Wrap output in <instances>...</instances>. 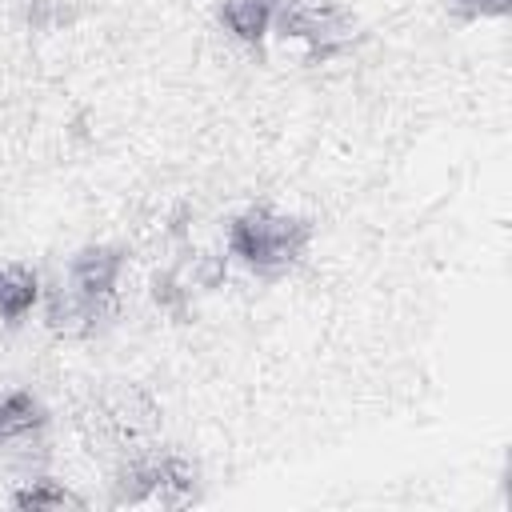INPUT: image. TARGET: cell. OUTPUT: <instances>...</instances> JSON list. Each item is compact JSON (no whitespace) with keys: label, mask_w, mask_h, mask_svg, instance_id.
Instances as JSON below:
<instances>
[{"label":"cell","mask_w":512,"mask_h":512,"mask_svg":"<svg viewBox=\"0 0 512 512\" xmlns=\"http://www.w3.org/2000/svg\"><path fill=\"white\" fill-rule=\"evenodd\" d=\"M40 304V276L20 264H0V320L20 324Z\"/></svg>","instance_id":"8"},{"label":"cell","mask_w":512,"mask_h":512,"mask_svg":"<svg viewBox=\"0 0 512 512\" xmlns=\"http://www.w3.org/2000/svg\"><path fill=\"white\" fill-rule=\"evenodd\" d=\"M16 508H32V512H60V508H84V496H76L68 484L52 480V476H32L28 484H20L12 492Z\"/></svg>","instance_id":"9"},{"label":"cell","mask_w":512,"mask_h":512,"mask_svg":"<svg viewBox=\"0 0 512 512\" xmlns=\"http://www.w3.org/2000/svg\"><path fill=\"white\" fill-rule=\"evenodd\" d=\"M228 256L256 276H280L296 268L312 244V220L296 212H280L268 204H252L228 220Z\"/></svg>","instance_id":"1"},{"label":"cell","mask_w":512,"mask_h":512,"mask_svg":"<svg viewBox=\"0 0 512 512\" xmlns=\"http://www.w3.org/2000/svg\"><path fill=\"white\" fill-rule=\"evenodd\" d=\"M200 472L180 452H136L116 468L112 504H188L196 496Z\"/></svg>","instance_id":"2"},{"label":"cell","mask_w":512,"mask_h":512,"mask_svg":"<svg viewBox=\"0 0 512 512\" xmlns=\"http://www.w3.org/2000/svg\"><path fill=\"white\" fill-rule=\"evenodd\" d=\"M44 316H48V328H52L56 336H92V332L112 316V308H100V304H92V300H80L76 292H68V288L60 284L56 292H48Z\"/></svg>","instance_id":"6"},{"label":"cell","mask_w":512,"mask_h":512,"mask_svg":"<svg viewBox=\"0 0 512 512\" xmlns=\"http://www.w3.org/2000/svg\"><path fill=\"white\" fill-rule=\"evenodd\" d=\"M24 20L32 32H56L72 20V8L64 0H24Z\"/></svg>","instance_id":"10"},{"label":"cell","mask_w":512,"mask_h":512,"mask_svg":"<svg viewBox=\"0 0 512 512\" xmlns=\"http://www.w3.org/2000/svg\"><path fill=\"white\" fill-rule=\"evenodd\" d=\"M276 8H280V0H224L220 4V24L232 40L256 48L272 32Z\"/></svg>","instance_id":"7"},{"label":"cell","mask_w":512,"mask_h":512,"mask_svg":"<svg viewBox=\"0 0 512 512\" xmlns=\"http://www.w3.org/2000/svg\"><path fill=\"white\" fill-rule=\"evenodd\" d=\"M48 432V408L36 392L12 388L0 396V452L32 456Z\"/></svg>","instance_id":"5"},{"label":"cell","mask_w":512,"mask_h":512,"mask_svg":"<svg viewBox=\"0 0 512 512\" xmlns=\"http://www.w3.org/2000/svg\"><path fill=\"white\" fill-rule=\"evenodd\" d=\"M448 16L456 20H500L508 12V0H440Z\"/></svg>","instance_id":"12"},{"label":"cell","mask_w":512,"mask_h":512,"mask_svg":"<svg viewBox=\"0 0 512 512\" xmlns=\"http://www.w3.org/2000/svg\"><path fill=\"white\" fill-rule=\"evenodd\" d=\"M152 300H156L168 316H176V320H184V312H188V288H184L172 272H156V280H152Z\"/></svg>","instance_id":"11"},{"label":"cell","mask_w":512,"mask_h":512,"mask_svg":"<svg viewBox=\"0 0 512 512\" xmlns=\"http://www.w3.org/2000/svg\"><path fill=\"white\" fill-rule=\"evenodd\" d=\"M272 28L284 40H300L312 60H332L356 40V16L340 4H308V0H280Z\"/></svg>","instance_id":"3"},{"label":"cell","mask_w":512,"mask_h":512,"mask_svg":"<svg viewBox=\"0 0 512 512\" xmlns=\"http://www.w3.org/2000/svg\"><path fill=\"white\" fill-rule=\"evenodd\" d=\"M120 276H124V248H116V244H84L68 260L64 288L76 292L80 300H92L100 308H112Z\"/></svg>","instance_id":"4"}]
</instances>
